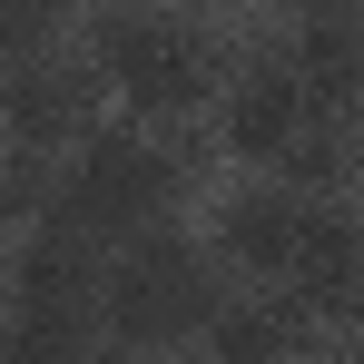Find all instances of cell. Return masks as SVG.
<instances>
[{"label": "cell", "mask_w": 364, "mask_h": 364, "mask_svg": "<svg viewBox=\"0 0 364 364\" xmlns=\"http://www.w3.org/2000/svg\"><path fill=\"white\" fill-rule=\"evenodd\" d=\"M99 79L119 89L138 119H178L207 99V50H197V30L178 20H148V10H128L99 30Z\"/></svg>", "instance_id": "cell-3"}, {"label": "cell", "mask_w": 364, "mask_h": 364, "mask_svg": "<svg viewBox=\"0 0 364 364\" xmlns=\"http://www.w3.org/2000/svg\"><path fill=\"white\" fill-rule=\"evenodd\" d=\"M296 69H305V89H315V109H355L364 99V30L345 10H335V20H305Z\"/></svg>", "instance_id": "cell-7"}, {"label": "cell", "mask_w": 364, "mask_h": 364, "mask_svg": "<svg viewBox=\"0 0 364 364\" xmlns=\"http://www.w3.org/2000/svg\"><path fill=\"white\" fill-rule=\"evenodd\" d=\"M296 296H305V305H355V296H364V237L345 227V217H305Z\"/></svg>", "instance_id": "cell-6"}, {"label": "cell", "mask_w": 364, "mask_h": 364, "mask_svg": "<svg viewBox=\"0 0 364 364\" xmlns=\"http://www.w3.org/2000/svg\"><path fill=\"white\" fill-rule=\"evenodd\" d=\"M10 119H20V148H50V138H69V119H79V79L30 69V79H20V99H10Z\"/></svg>", "instance_id": "cell-8"}, {"label": "cell", "mask_w": 364, "mask_h": 364, "mask_svg": "<svg viewBox=\"0 0 364 364\" xmlns=\"http://www.w3.org/2000/svg\"><path fill=\"white\" fill-rule=\"evenodd\" d=\"M168 197H178L168 148H148L138 128H99V138L69 158V178H60V217L79 237H138Z\"/></svg>", "instance_id": "cell-1"}, {"label": "cell", "mask_w": 364, "mask_h": 364, "mask_svg": "<svg viewBox=\"0 0 364 364\" xmlns=\"http://www.w3.org/2000/svg\"><path fill=\"white\" fill-rule=\"evenodd\" d=\"M286 10H296V20H335L345 0H286Z\"/></svg>", "instance_id": "cell-11"}, {"label": "cell", "mask_w": 364, "mask_h": 364, "mask_svg": "<svg viewBox=\"0 0 364 364\" xmlns=\"http://www.w3.org/2000/svg\"><path fill=\"white\" fill-rule=\"evenodd\" d=\"M99 305H109V335L119 345H178V335L207 325V266L178 237H138L128 266L99 286Z\"/></svg>", "instance_id": "cell-2"}, {"label": "cell", "mask_w": 364, "mask_h": 364, "mask_svg": "<svg viewBox=\"0 0 364 364\" xmlns=\"http://www.w3.org/2000/svg\"><path fill=\"white\" fill-rule=\"evenodd\" d=\"M217 246L237 256L246 276H296V246H305V207L276 197V187H246L237 207L217 217Z\"/></svg>", "instance_id": "cell-5"}, {"label": "cell", "mask_w": 364, "mask_h": 364, "mask_svg": "<svg viewBox=\"0 0 364 364\" xmlns=\"http://www.w3.org/2000/svg\"><path fill=\"white\" fill-rule=\"evenodd\" d=\"M286 345V315H266V305H237V315H217V355L227 364H256Z\"/></svg>", "instance_id": "cell-9"}, {"label": "cell", "mask_w": 364, "mask_h": 364, "mask_svg": "<svg viewBox=\"0 0 364 364\" xmlns=\"http://www.w3.org/2000/svg\"><path fill=\"white\" fill-rule=\"evenodd\" d=\"M305 109H315L305 69H246L237 99H227V148L237 158H286L305 138Z\"/></svg>", "instance_id": "cell-4"}, {"label": "cell", "mask_w": 364, "mask_h": 364, "mask_svg": "<svg viewBox=\"0 0 364 364\" xmlns=\"http://www.w3.org/2000/svg\"><path fill=\"white\" fill-rule=\"evenodd\" d=\"M286 158H296V178H305V187H335V178H345V158H335V138H296Z\"/></svg>", "instance_id": "cell-10"}]
</instances>
